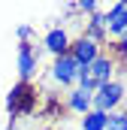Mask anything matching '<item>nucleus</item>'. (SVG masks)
<instances>
[{
	"instance_id": "f257e3e1",
	"label": "nucleus",
	"mask_w": 127,
	"mask_h": 130,
	"mask_svg": "<svg viewBox=\"0 0 127 130\" xmlns=\"http://www.w3.org/2000/svg\"><path fill=\"white\" fill-rule=\"evenodd\" d=\"M127 97V91H124V85L121 82H106V85H100L94 91V97H91V109H100V112H115L121 103H124Z\"/></svg>"
},
{
	"instance_id": "f03ea898",
	"label": "nucleus",
	"mask_w": 127,
	"mask_h": 130,
	"mask_svg": "<svg viewBox=\"0 0 127 130\" xmlns=\"http://www.w3.org/2000/svg\"><path fill=\"white\" fill-rule=\"evenodd\" d=\"M100 52H103V45H100V42H94L91 36H85V33H82L79 39H73V42H70V52H67V55H70L79 67H88L97 55H100Z\"/></svg>"
},
{
	"instance_id": "7ed1b4c3",
	"label": "nucleus",
	"mask_w": 127,
	"mask_h": 130,
	"mask_svg": "<svg viewBox=\"0 0 127 130\" xmlns=\"http://www.w3.org/2000/svg\"><path fill=\"white\" fill-rule=\"evenodd\" d=\"M52 79L64 85V88H73L76 85V79H79V64L70 58V55H58L55 61H52Z\"/></svg>"
},
{
	"instance_id": "20e7f679",
	"label": "nucleus",
	"mask_w": 127,
	"mask_h": 130,
	"mask_svg": "<svg viewBox=\"0 0 127 130\" xmlns=\"http://www.w3.org/2000/svg\"><path fill=\"white\" fill-rule=\"evenodd\" d=\"M85 70H88V76L94 79L97 85H106V82H112V76H115V58H112L109 52H100Z\"/></svg>"
},
{
	"instance_id": "39448f33",
	"label": "nucleus",
	"mask_w": 127,
	"mask_h": 130,
	"mask_svg": "<svg viewBox=\"0 0 127 130\" xmlns=\"http://www.w3.org/2000/svg\"><path fill=\"white\" fill-rule=\"evenodd\" d=\"M36 61H39V48L33 42H18V79L21 82H30Z\"/></svg>"
},
{
	"instance_id": "423d86ee",
	"label": "nucleus",
	"mask_w": 127,
	"mask_h": 130,
	"mask_svg": "<svg viewBox=\"0 0 127 130\" xmlns=\"http://www.w3.org/2000/svg\"><path fill=\"white\" fill-rule=\"evenodd\" d=\"M103 18H106V33L118 39V36L127 30V3H115V6H109V9L103 12Z\"/></svg>"
},
{
	"instance_id": "0eeeda50",
	"label": "nucleus",
	"mask_w": 127,
	"mask_h": 130,
	"mask_svg": "<svg viewBox=\"0 0 127 130\" xmlns=\"http://www.w3.org/2000/svg\"><path fill=\"white\" fill-rule=\"evenodd\" d=\"M70 33H67V27H52V30H45V36H42V48L49 52V55H67L70 52Z\"/></svg>"
},
{
	"instance_id": "6e6552de",
	"label": "nucleus",
	"mask_w": 127,
	"mask_h": 130,
	"mask_svg": "<svg viewBox=\"0 0 127 130\" xmlns=\"http://www.w3.org/2000/svg\"><path fill=\"white\" fill-rule=\"evenodd\" d=\"M6 109H9V115L30 109V88H27V82H21V79L15 82V88H12L9 97H6Z\"/></svg>"
},
{
	"instance_id": "1a4fd4ad",
	"label": "nucleus",
	"mask_w": 127,
	"mask_h": 130,
	"mask_svg": "<svg viewBox=\"0 0 127 130\" xmlns=\"http://www.w3.org/2000/svg\"><path fill=\"white\" fill-rule=\"evenodd\" d=\"M67 109H70V112H79V115H88V112H91V94L73 85L70 94H67Z\"/></svg>"
},
{
	"instance_id": "9d476101",
	"label": "nucleus",
	"mask_w": 127,
	"mask_h": 130,
	"mask_svg": "<svg viewBox=\"0 0 127 130\" xmlns=\"http://www.w3.org/2000/svg\"><path fill=\"white\" fill-rule=\"evenodd\" d=\"M85 36H91V39H94V42H100V45H103V39L109 36V33H106V18H103V12H100V9L88 15V24H85Z\"/></svg>"
},
{
	"instance_id": "9b49d317",
	"label": "nucleus",
	"mask_w": 127,
	"mask_h": 130,
	"mask_svg": "<svg viewBox=\"0 0 127 130\" xmlns=\"http://www.w3.org/2000/svg\"><path fill=\"white\" fill-rule=\"evenodd\" d=\"M106 118H109V112L91 109L88 115H82V130H106Z\"/></svg>"
},
{
	"instance_id": "f8f14e48",
	"label": "nucleus",
	"mask_w": 127,
	"mask_h": 130,
	"mask_svg": "<svg viewBox=\"0 0 127 130\" xmlns=\"http://www.w3.org/2000/svg\"><path fill=\"white\" fill-rule=\"evenodd\" d=\"M106 130H127V112H121V109L109 112V118H106Z\"/></svg>"
},
{
	"instance_id": "ddd939ff",
	"label": "nucleus",
	"mask_w": 127,
	"mask_h": 130,
	"mask_svg": "<svg viewBox=\"0 0 127 130\" xmlns=\"http://www.w3.org/2000/svg\"><path fill=\"white\" fill-rule=\"evenodd\" d=\"M112 58H115V61H118V58H124V61H127V30L115 39V45H112Z\"/></svg>"
},
{
	"instance_id": "4468645a",
	"label": "nucleus",
	"mask_w": 127,
	"mask_h": 130,
	"mask_svg": "<svg viewBox=\"0 0 127 130\" xmlns=\"http://www.w3.org/2000/svg\"><path fill=\"white\" fill-rule=\"evenodd\" d=\"M97 6H100V0H79V3H76V9H82L85 15L97 12Z\"/></svg>"
},
{
	"instance_id": "2eb2a0df",
	"label": "nucleus",
	"mask_w": 127,
	"mask_h": 130,
	"mask_svg": "<svg viewBox=\"0 0 127 130\" xmlns=\"http://www.w3.org/2000/svg\"><path fill=\"white\" fill-rule=\"evenodd\" d=\"M15 36H18L21 42H30V36H33V27H30V24H18V30H15Z\"/></svg>"
},
{
	"instance_id": "dca6fc26",
	"label": "nucleus",
	"mask_w": 127,
	"mask_h": 130,
	"mask_svg": "<svg viewBox=\"0 0 127 130\" xmlns=\"http://www.w3.org/2000/svg\"><path fill=\"white\" fill-rule=\"evenodd\" d=\"M106 3H109V6H115V3H127V0H106Z\"/></svg>"
}]
</instances>
